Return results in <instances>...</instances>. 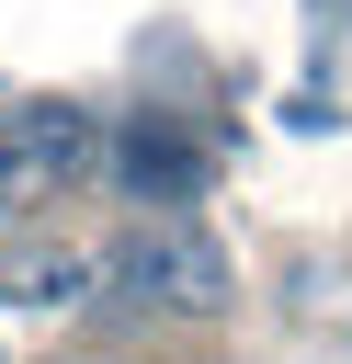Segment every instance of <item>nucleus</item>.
<instances>
[{"label": "nucleus", "mask_w": 352, "mask_h": 364, "mask_svg": "<svg viewBox=\"0 0 352 364\" xmlns=\"http://www.w3.org/2000/svg\"><path fill=\"white\" fill-rule=\"evenodd\" d=\"M91 159H102L91 114H68V102H23V114H0V205H45V193L79 182Z\"/></svg>", "instance_id": "obj_2"}, {"label": "nucleus", "mask_w": 352, "mask_h": 364, "mask_svg": "<svg viewBox=\"0 0 352 364\" xmlns=\"http://www.w3.org/2000/svg\"><path fill=\"white\" fill-rule=\"evenodd\" d=\"M125 182H136V193H148V182L182 193V182H193V148H182L170 125H136V136H125Z\"/></svg>", "instance_id": "obj_4"}, {"label": "nucleus", "mask_w": 352, "mask_h": 364, "mask_svg": "<svg viewBox=\"0 0 352 364\" xmlns=\"http://www.w3.org/2000/svg\"><path fill=\"white\" fill-rule=\"evenodd\" d=\"M102 273H114L125 296L170 307V318H227V307H238V273H227V250H216L204 216H136Z\"/></svg>", "instance_id": "obj_1"}, {"label": "nucleus", "mask_w": 352, "mask_h": 364, "mask_svg": "<svg viewBox=\"0 0 352 364\" xmlns=\"http://www.w3.org/2000/svg\"><path fill=\"white\" fill-rule=\"evenodd\" d=\"M91 284H102V250H79V239H34V250L0 262V296L11 307H79Z\"/></svg>", "instance_id": "obj_3"}]
</instances>
